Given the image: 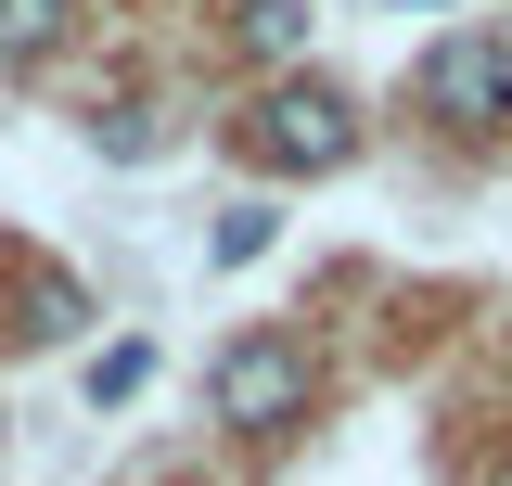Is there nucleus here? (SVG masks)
<instances>
[{"mask_svg": "<svg viewBox=\"0 0 512 486\" xmlns=\"http://www.w3.org/2000/svg\"><path fill=\"white\" fill-rule=\"evenodd\" d=\"M64 39H77V0H0V64L13 77H39Z\"/></svg>", "mask_w": 512, "mask_h": 486, "instance_id": "obj_4", "label": "nucleus"}, {"mask_svg": "<svg viewBox=\"0 0 512 486\" xmlns=\"http://www.w3.org/2000/svg\"><path fill=\"white\" fill-rule=\"evenodd\" d=\"M244 154L269 180H333V167L359 154V103H346L333 77H269L256 116H244Z\"/></svg>", "mask_w": 512, "mask_h": 486, "instance_id": "obj_1", "label": "nucleus"}, {"mask_svg": "<svg viewBox=\"0 0 512 486\" xmlns=\"http://www.w3.org/2000/svg\"><path fill=\"white\" fill-rule=\"evenodd\" d=\"M154 141H167V128H154V103H116V116H103V154H116V167H141Z\"/></svg>", "mask_w": 512, "mask_h": 486, "instance_id": "obj_8", "label": "nucleus"}, {"mask_svg": "<svg viewBox=\"0 0 512 486\" xmlns=\"http://www.w3.org/2000/svg\"><path fill=\"white\" fill-rule=\"evenodd\" d=\"M77 320H90L77 282H26V320H13V333H26V346H52V333H77Z\"/></svg>", "mask_w": 512, "mask_h": 486, "instance_id": "obj_6", "label": "nucleus"}, {"mask_svg": "<svg viewBox=\"0 0 512 486\" xmlns=\"http://www.w3.org/2000/svg\"><path fill=\"white\" fill-rule=\"evenodd\" d=\"M410 90H423L448 128H512V39L461 26V39H436V52H423V77H410Z\"/></svg>", "mask_w": 512, "mask_h": 486, "instance_id": "obj_3", "label": "nucleus"}, {"mask_svg": "<svg viewBox=\"0 0 512 486\" xmlns=\"http://www.w3.org/2000/svg\"><path fill=\"white\" fill-rule=\"evenodd\" d=\"M141 371H154V346H116V359L90 371V397H103V410H116V397H141Z\"/></svg>", "mask_w": 512, "mask_h": 486, "instance_id": "obj_9", "label": "nucleus"}, {"mask_svg": "<svg viewBox=\"0 0 512 486\" xmlns=\"http://www.w3.org/2000/svg\"><path fill=\"white\" fill-rule=\"evenodd\" d=\"M487 486H512V448H500V461H487Z\"/></svg>", "mask_w": 512, "mask_h": 486, "instance_id": "obj_10", "label": "nucleus"}, {"mask_svg": "<svg viewBox=\"0 0 512 486\" xmlns=\"http://www.w3.org/2000/svg\"><path fill=\"white\" fill-rule=\"evenodd\" d=\"M269 231H282L269 205H231V218L205 231V256H218V269H256V256H269Z\"/></svg>", "mask_w": 512, "mask_h": 486, "instance_id": "obj_7", "label": "nucleus"}, {"mask_svg": "<svg viewBox=\"0 0 512 486\" xmlns=\"http://www.w3.org/2000/svg\"><path fill=\"white\" fill-rule=\"evenodd\" d=\"M205 410H218L231 435H295L320 410V359L295 346V333H231L218 371H205Z\"/></svg>", "mask_w": 512, "mask_h": 486, "instance_id": "obj_2", "label": "nucleus"}, {"mask_svg": "<svg viewBox=\"0 0 512 486\" xmlns=\"http://www.w3.org/2000/svg\"><path fill=\"white\" fill-rule=\"evenodd\" d=\"M231 39H244L256 64H295V52H308V0H244V13H231Z\"/></svg>", "mask_w": 512, "mask_h": 486, "instance_id": "obj_5", "label": "nucleus"}]
</instances>
